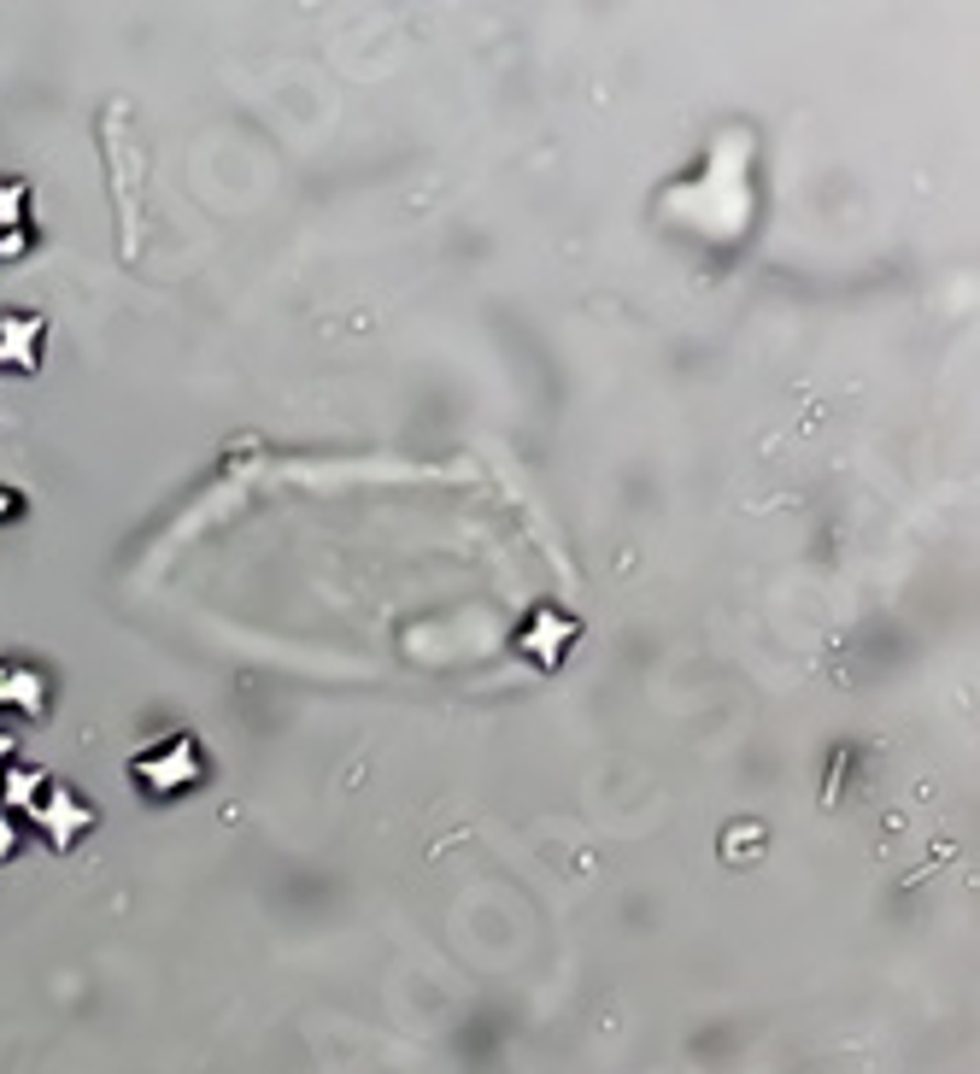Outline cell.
<instances>
[{
  "instance_id": "cell-1",
  "label": "cell",
  "mask_w": 980,
  "mask_h": 1074,
  "mask_svg": "<svg viewBox=\"0 0 980 1074\" xmlns=\"http://www.w3.org/2000/svg\"><path fill=\"white\" fill-rule=\"evenodd\" d=\"M30 353H36V323H24V317H7L0 323V365H30Z\"/></svg>"
},
{
  "instance_id": "cell-2",
  "label": "cell",
  "mask_w": 980,
  "mask_h": 1074,
  "mask_svg": "<svg viewBox=\"0 0 980 1074\" xmlns=\"http://www.w3.org/2000/svg\"><path fill=\"white\" fill-rule=\"evenodd\" d=\"M0 851H12V828L7 823H0Z\"/></svg>"
},
{
  "instance_id": "cell-3",
  "label": "cell",
  "mask_w": 980,
  "mask_h": 1074,
  "mask_svg": "<svg viewBox=\"0 0 980 1074\" xmlns=\"http://www.w3.org/2000/svg\"><path fill=\"white\" fill-rule=\"evenodd\" d=\"M0 517H12V493H0Z\"/></svg>"
},
{
  "instance_id": "cell-4",
  "label": "cell",
  "mask_w": 980,
  "mask_h": 1074,
  "mask_svg": "<svg viewBox=\"0 0 980 1074\" xmlns=\"http://www.w3.org/2000/svg\"><path fill=\"white\" fill-rule=\"evenodd\" d=\"M7 746H12V740H7V735H0V758H7Z\"/></svg>"
}]
</instances>
